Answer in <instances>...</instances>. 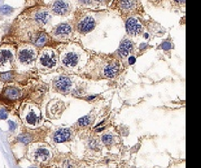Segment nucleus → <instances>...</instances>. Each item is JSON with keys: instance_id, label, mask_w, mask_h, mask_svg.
<instances>
[{"instance_id": "nucleus-1", "label": "nucleus", "mask_w": 201, "mask_h": 168, "mask_svg": "<svg viewBox=\"0 0 201 168\" xmlns=\"http://www.w3.org/2000/svg\"><path fill=\"white\" fill-rule=\"evenodd\" d=\"M89 58L85 67L77 76L84 80L114 82L118 80L125 69L119 59L111 53L89 50Z\"/></svg>"}, {"instance_id": "nucleus-2", "label": "nucleus", "mask_w": 201, "mask_h": 168, "mask_svg": "<svg viewBox=\"0 0 201 168\" xmlns=\"http://www.w3.org/2000/svg\"><path fill=\"white\" fill-rule=\"evenodd\" d=\"M59 52V72L77 76L89 61V50L77 40L57 47Z\"/></svg>"}, {"instance_id": "nucleus-3", "label": "nucleus", "mask_w": 201, "mask_h": 168, "mask_svg": "<svg viewBox=\"0 0 201 168\" xmlns=\"http://www.w3.org/2000/svg\"><path fill=\"white\" fill-rule=\"evenodd\" d=\"M107 9H89L77 8L70 21L76 35L84 36L93 32L103 18Z\"/></svg>"}, {"instance_id": "nucleus-4", "label": "nucleus", "mask_w": 201, "mask_h": 168, "mask_svg": "<svg viewBox=\"0 0 201 168\" xmlns=\"http://www.w3.org/2000/svg\"><path fill=\"white\" fill-rule=\"evenodd\" d=\"M16 46V70L20 74L36 72L38 49L28 42H20Z\"/></svg>"}, {"instance_id": "nucleus-5", "label": "nucleus", "mask_w": 201, "mask_h": 168, "mask_svg": "<svg viewBox=\"0 0 201 168\" xmlns=\"http://www.w3.org/2000/svg\"><path fill=\"white\" fill-rule=\"evenodd\" d=\"M36 70L41 74L59 72V52L55 46H46L39 50Z\"/></svg>"}, {"instance_id": "nucleus-6", "label": "nucleus", "mask_w": 201, "mask_h": 168, "mask_svg": "<svg viewBox=\"0 0 201 168\" xmlns=\"http://www.w3.org/2000/svg\"><path fill=\"white\" fill-rule=\"evenodd\" d=\"M108 9L117 13L121 19L144 17L147 14L142 0H111Z\"/></svg>"}, {"instance_id": "nucleus-7", "label": "nucleus", "mask_w": 201, "mask_h": 168, "mask_svg": "<svg viewBox=\"0 0 201 168\" xmlns=\"http://www.w3.org/2000/svg\"><path fill=\"white\" fill-rule=\"evenodd\" d=\"M52 40L59 44H66L75 40V32L70 20L52 26L48 31Z\"/></svg>"}, {"instance_id": "nucleus-8", "label": "nucleus", "mask_w": 201, "mask_h": 168, "mask_svg": "<svg viewBox=\"0 0 201 168\" xmlns=\"http://www.w3.org/2000/svg\"><path fill=\"white\" fill-rule=\"evenodd\" d=\"M16 45H0V73L16 70Z\"/></svg>"}, {"instance_id": "nucleus-9", "label": "nucleus", "mask_w": 201, "mask_h": 168, "mask_svg": "<svg viewBox=\"0 0 201 168\" xmlns=\"http://www.w3.org/2000/svg\"><path fill=\"white\" fill-rule=\"evenodd\" d=\"M20 116L24 124L28 128H36L41 122L42 116L40 108L32 103H26L22 105Z\"/></svg>"}, {"instance_id": "nucleus-10", "label": "nucleus", "mask_w": 201, "mask_h": 168, "mask_svg": "<svg viewBox=\"0 0 201 168\" xmlns=\"http://www.w3.org/2000/svg\"><path fill=\"white\" fill-rule=\"evenodd\" d=\"M73 76L66 74L55 76L51 79L49 87L54 93L64 96L70 95L77 81Z\"/></svg>"}, {"instance_id": "nucleus-11", "label": "nucleus", "mask_w": 201, "mask_h": 168, "mask_svg": "<svg viewBox=\"0 0 201 168\" xmlns=\"http://www.w3.org/2000/svg\"><path fill=\"white\" fill-rule=\"evenodd\" d=\"M20 80L5 84L0 97L9 103H16L23 99L26 94V89L24 87L26 84L23 83V81L20 82Z\"/></svg>"}, {"instance_id": "nucleus-12", "label": "nucleus", "mask_w": 201, "mask_h": 168, "mask_svg": "<svg viewBox=\"0 0 201 168\" xmlns=\"http://www.w3.org/2000/svg\"><path fill=\"white\" fill-rule=\"evenodd\" d=\"M137 44L133 39L125 36L120 41L118 48L114 52H111V54L119 59L123 67L126 70L127 69L126 66L127 58L132 55H135L137 57Z\"/></svg>"}, {"instance_id": "nucleus-13", "label": "nucleus", "mask_w": 201, "mask_h": 168, "mask_svg": "<svg viewBox=\"0 0 201 168\" xmlns=\"http://www.w3.org/2000/svg\"><path fill=\"white\" fill-rule=\"evenodd\" d=\"M45 5L52 16L68 17L73 15L77 8L74 0H51Z\"/></svg>"}, {"instance_id": "nucleus-14", "label": "nucleus", "mask_w": 201, "mask_h": 168, "mask_svg": "<svg viewBox=\"0 0 201 168\" xmlns=\"http://www.w3.org/2000/svg\"><path fill=\"white\" fill-rule=\"evenodd\" d=\"M28 154L31 160L39 164L48 163L52 156L50 148L40 142L31 143L28 148Z\"/></svg>"}, {"instance_id": "nucleus-15", "label": "nucleus", "mask_w": 201, "mask_h": 168, "mask_svg": "<svg viewBox=\"0 0 201 168\" xmlns=\"http://www.w3.org/2000/svg\"><path fill=\"white\" fill-rule=\"evenodd\" d=\"M137 19L142 24L145 30H146V32L149 34L151 40H153L155 38L163 37L167 32V30L164 27L148 14L144 17H138Z\"/></svg>"}, {"instance_id": "nucleus-16", "label": "nucleus", "mask_w": 201, "mask_h": 168, "mask_svg": "<svg viewBox=\"0 0 201 168\" xmlns=\"http://www.w3.org/2000/svg\"><path fill=\"white\" fill-rule=\"evenodd\" d=\"M122 20L125 23V36L127 37L133 39L142 36L143 34L145 32L143 26L136 17H128Z\"/></svg>"}, {"instance_id": "nucleus-17", "label": "nucleus", "mask_w": 201, "mask_h": 168, "mask_svg": "<svg viewBox=\"0 0 201 168\" xmlns=\"http://www.w3.org/2000/svg\"><path fill=\"white\" fill-rule=\"evenodd\" d=\"M67 108V104L60 99H52L46 105V116L51 119H58Z\"/></svg>"}, {"instance_id": "nucleus-18", "label": "nucleus", "mask_w": 201, "mask_h": 168, "mask_svg": "<svg viewBox=\"0 0 201 168\" xmlns=\"http://www.w3.org/2000/svg\"><path fill=\"white\" fill-rule=\"evenodd\" d=\"M77 8L89 9H101L108 8L111 0H74Z\"/></svg>"}, {"instance_id": "nucleus-19", "label": "nucleus", "mask_w": 201, "mask_h": 168, "mask_svg": "<svg viewBox=\"0 0 201 168\" xmlns=\"http://www.w3.org/2000/svg\"><path fill=\"white\" fill-rule=\"evenodd\" d=\"M73 131L69 128H61L56 129L52 135V140L55 143H64L71 141Z\"/></svg>"}, {"instance_id": "nucleus-20", "label": "nucleus", "mask_w": 201, "mask_h": 168, "mask_svg": "<svg viewBox=\"0 0 201 168\" xmlns=\"http://www.w3.org/2000/svg\"><path fill=\"white\" fill-rule=\"evenodd\" d=\"M155 50L163 51L166 56H167L169 58H171L172 51L175 50V44L170 33L168 34L167 38L162 40L161 43L157 45Z\"/></svg>"}, {"instance_id": "nucleus-21", "label": "nucleus", "mask_w": 201, "mask_h": 168, "mask_svg": "<svg viewBox=\"0 0 201 168\" xmlns=\"http://www.w3.org/2000/svg\"><path fill=\"white\" fill-rule=\"evenodd\" d=\"M87 82L84 80L78 81L77 80L75 86L72 91L70 95L73 98L81 99L82 97L87 94Z\"/></svg>"}, {"instance_id": "nucleus-22", "label": "nucleus", "mask_w": 201, "mask_h": 168, "mask_svg": "<svg viewBox=\"0 0 201 168\" xmlns=\"http://www.w3.org/2000/svg\"><path fill=\"white\" fill-rule=\"evenodd\" d=\"M36 139V135L30 132L21 133L16 138V142L22 145H28L33 142Z\"/></svg>"}, {"instance_id": "nucleus-23", "label": "nucleus", "mask_w": 201, "mask_h": 168, "mask_svg": "<svg viewBox=\"0 0 201 168\" xmlns=\"http://www.w3.org/2000/svg\"><path fill=\"white\" fill-rule=\"evenodd\" d=\"M172 9L174 11L185 13V0H168Z\"/></svg>"}, {"instance_id": "nucleus-24", "label": "nucleus", "mask_w": 201, "mask_h": 168, "mask_svg": "<svg viewBox=\"0 0 201 168\" xmlns=\"http://www.w3.org/2000/svg\"><path fill=\"white\" fill-rule=\"evenodd\" d=\"M93 122V114L92 112L80 118L77 122V124L79 127L84 128L90 125Z\"/></svg>"}, {"instance_id": "nucleus-25", "label": "nucleus", "mask_w": 201, "mask_h": 168, "mask_svg": "<svg viewBox=\"0 0 201 168\" xmlns=\"http://www.w3.org/2000/svg\"><path fill=\"white\" fill-rule=\"evenodd\" d=\"M153 45H150L149 43H141L139 45H137V57L138 58L140 56H142L146 53L147 51L150 50L151 49L153 48Z\"/></svg>"}, {"instance_id": "nucleus-26", "label": "nucleus", "mask_w": 201, "mask_h": 168, "mask_svg": "<svg viewBox=\"0 0 201 168\" xmlns=\"http://www.w3.org/2000/svg\"><path fill=\"white\" fill-rule=\"evenodd\" d=\"M103 99L104 97L102 96V94L99 93V94H87L85 96L82 97L81 99L84 101H87L88 103H94L102 100Z\"/></svg>"}, {"instance_id": "nucleus-27", "label": "nucleus", "mask_w": 201, "mask_h": 168, "mask_svg": "<svg viewBox=\"0 0 201 168\" xmlns=\"http://www.w3.org/2000/svg\"><path fill=\"white\" fill-rule=\"evenodd\" d=\"M14 10L15 9H14V8H11V7L4 5L1 6V8H0V15L6 16H10L13 13Z\"/></svg>"}, {"instance_id": "nucleus-28", "label": "nucleus", "mask_w": 201, "mask_h": 168, "mask_svg": "<svg viewBox=\"0 0 201 168\" xmlns=\"http://www.w3.org/2000/svg\"><path fill=\"white\" fill-rule=\"evenodd\" d=\"M7 126H8V130L11 134L15 133L19 128V124L17 122L13 120H7Z\"/></svg>"}, {"instance_id": "nucleus-29", "label": "nucleus", "mask_w": 201, "mask_h": 168, "mask_svg": "<svg viewBox=\"0 0 201 168\" xmlns=\"http://www.w3.org/2000/svg\"><path fill=\"white\" fill-rule=\"evenodd\" d=\"M102 142L105 145H110L113 143V141H114V137L111 134H105L104 135H102Z\"/></svg>"}, {"instance_id": "nucleus-30", "label": "nucleus", "mask_w": 201, "mask_h": 168, "mask_svg": "<svg viewBox=\"0 0 201 168\" xmlns=\"http://www.w3.org/2000/svg\"><path fill=\"white\" fill-rule=\"evenodd\" d=\"M147 1L149 2L151 5L153 6L154 8H157L163 7L164 3L168 2V0H147Z\"/></svg>"}, {"instance_id": "nucleus-31", "label": "nucleus", "mask_w": 201, "mask_h": 168, "mask_svg": "<svg viewBox=\"0 0 201 168\" xmlns=\"http://www.w3.org/2000/svg\"><path fill=\"white\" fill-rule=\"evenodd\" d=\"M76 164L71 159H66L62 163V168H75Z\"/></svg>"}, {"instance_id": "nucleus-32", "label": "nucleus", "mask_w": 201, "mask_h": 168, "mask_svg": "<svg viewBox=\"0 0 201 168\" xmlns=\"http://www.w3.org/2000/svg\"><path fill=\"white\" fill-rule=\"evenodd\" d=\"M9 118V111L5 107L0 108V120H7Z\"/></svg>"}, {"instance_id": "nucleus-33", "label": "nucleus", "mask_w": 201, "mask_h": 168, "mask_svg": "<svg viewBox=\"0 0 201 168\" xmlns=\"http://www.w3.org/2000/svg\"><path fill=\"white\" fill-rule=\"evenodd\" d=\"M137 58V57L135 55L130 56V57L127 58V60H126V68H128L129 66L134 65L136 62Z\"/></svg>"}, {"instance_id": "nucleus-34", "label": "nucleus", "mask_w": 201, "mask_h": 168, "mask_svg": "<svg viewBox=\"0 0 201 168\" xmlns=\"http://www.w3.org/2000/svg\"><path fill=\"white\" fill-rule=\"evenodd\" d=\"M89 146L91 149H95L97 146V142L95 140H91L89 142Z\"/></svg>"}, {"instance_id": "nucleus-35", "label": "nucleus", "mask_w": 201, "mask_h": 168, "mask_svg": "<svg viewBox=\"0 0 201 168\" xmlns=\"http://www.w3.org/2000/svg\"><path fill=\"white\" fill-rule=\"evenodd\" d=\"M4 30H5V27L3 26L2 24H1V25H0V45L2 44V39L3 35H4Z\"/></svg>"}, {"instance_id": "nucleus-36", "label": "nucleus", "mask_w": 201, "mask_h": 168, "mask_svg": "<svg viewBox=\"0 0 201 168\" xmlns=\"http://www.w3.org/2000/svg\"><path fill=\"white\" fill-rule=\"evenodd\" d=\"M142 37H143L145 40H148V41H151V37H150V36H149V34H148L147 32H146L143 34V35H142Z\"/></svg>"}, {"instance_id": "nucleus-37", "label": "nucleus", "mask_w": 201, "mask_h": 168, "mask_svg": "<svg viewBox=\"0 0 201 168\" xmlns=\"http://www.w3.org/2000/svg\"><path fill=\"white\" fill-rule=\"evenodd\" d=\"M5 86V83H3L1 80H0V93H1L2 92V90L3 89V87H4Z\"/></svg>"}, {"instance_id": "nucleus-38", "label": "nucleus", "mask_w": 201, "mask_h": 168, "mask_svg": "<svg viewBox=\"0 0 201 168\" xmlns=\"http://www.w3.org/2000/svg\"><path fill=\"white\" fill-rule=\"evenodd\" d=\"M27 168H40V167H39L38 166H29Z\"/></svg>"}]
</instances>
